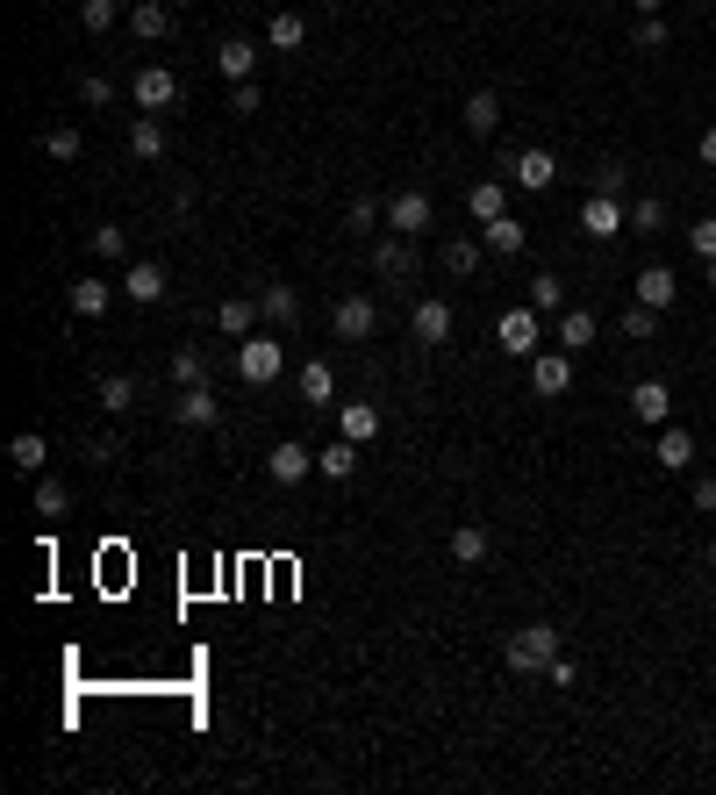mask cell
I'll list each match as a JSON object with an SVG mask.
<instances>
[{
    "instance_id": "6da1fadb",
    "label": "cell",
    "mask_w": 716,
    "mask_h": 795,
    "mask_svg": "<svg viewBox=\"0 0 716 795\" xmlns=\"http://www.w3.org/2000/svg\"><path fill=\"white\" fill-rule=\"evenodd\" d=\"M552 660H559V623H523V631H509V646H501V667H509V674H544Z\"/></svg>"
},
{
    "instance_id": "7a4b0ae2",
    "label": "cell",
    "mask_w": 716,
    "mask_h": 795,
    "mask_svg": "<svg viewBox=\"0 0 716 795\" xmlns=\"http://www.w3.org/2000/svg\"><path fill=\"white\" fill-rule=\"evenodd\" d=\"M280 365H287V351L272 330H258V338H237V373H243V388H272L280 380Z\"/></svg>"
},
{
    "instance_id": "3957f363",
    "label": "cell",
    "mask_w": 716,
    "mask_h": 795,
    "mask_svg": "<svg viewBox=\"0 0 716 795\" xmlns=\"http://www.w3.org/2000/svg\"><path fill=\"white\" fill-rule=\"evenodd\" d=\"M330 338H338V344L380 338V301H373V295H344L338 309H330Z\"/></svg>"
},
{
    "instance_id": "277c9868",
    "label": "cell",
    "mask_w": 716,
    "mask_h": 795,
    "mask_svg": "<svg viewBox=\"0 0 716 795\" xmlns=\"http://www.w3.org/2000/svg\"><path fill=\"white\" fill-rule=\"evenodd\" d=\"M623 229H631V208H623V194H588V202H581V237L609 244V237H623Z\"/></svg>"
},
{
    "instance_id": "5b68a950",
    "label": "cell",
    "mask_w": 716,
    "mask_h": 795,
    "mask_svg": "<svg viewBox=\"0 0 716 795\" xmlns=\"http://www.w3.org/2000/svg\"><path fill=\"white\" fill-rule=\"evenodd\" d=\"M387 229H394V237H423V229H437V202L423 187L394 194V202H387Z\"/></svg>"
},
{
    "instance_id": "8992f818",
    "label": "cell",
    "mask_w": 716,
    "mask_h": 795,
    "mask_svg": "<svg viewBox=\"0 0 716 795\" xmlns=\"http://www.w3.org/2000/svg\"><path fill=\"white\" fill-rule=\"evenodd\" d=\"M495 344L509 351V359H538V309H501V323H495Z\"/></svg>"
},
{
    "instance_id": "52a82bcc",
    "label": "cell",
    "mask_w": 716,
    "mask_h": 795,
    "mask_svg": "<svg viewBox=\"0 0 716 795\" xmlns=\"http://www.w3.org/2000/svg\"><path fill=\"white\" fill-rule=\"evenodd\" d=\"M129 101H136L144 115H165V109L179 101V80H173V65H144V72L129 80Z\"/></svg>"
},
{
    "instance_id": "ba28073f",
    "label": "cell",
    "mask_w": 716,
    "mask_h": 795,
    "mask_svg": "<svg viewBox=\"0 0 716 795\" xmlns=\"http://www.w3.org/2000/svg\"><path fill=\"white\" fill-rule=\"evenodd\" d=\"M408 330H416V344H452V301L445 295H423L416 309H408Z\"/></svg>"
},
{
    "instance_id": "9c48e42d",
    "label": "cell",
    "mask_w": 716,
    "mask_h": 795,
    "mask_svg": "<svg viewBox=\"0 0 716 795\" xmlns=\"http://www.w3.org/2000/svg\"><path fill=\"white\" fill-rule=\"evenodd\" d=\"M266 473H272V487H294V481H309V473H315V452L294 445V437H280V445L266 452Z\"/></svg>"
},
{
    "instance_id": "30bf717a",
    "label": "cell",
    "mask_w": 716,
    "mask_h": 795,
    "mask_svg": "<svg viewBox=\"0 0 716 795\" xmlns=\"http://www.w3.org/2000/svg\"><path fill=\"white\" fill-rule=\"evenodd\" d=\"M173 423H187V431H216V423H222V402H216V388H179V402H173Z\"/></svg>"
},
{
    "instance_id": "8fae6325",
    "label": "cell",
    "mask_w": 716,
    "mask_h": 795,
    "mask_svg": "<svg viewBox=\"0 0 716 795\" xmlns=\"http://www.w3.org/2000/svg\"><path fill=\"white\" fill-rule=\"evenodd\" d=\"M122 295H129L136 309H158V301H165V266H158V258H136V266L122 272Z\"/></svg>"
},
{
    "instance_id": "7c38bea8",
    "label": "cell",
    "mask_w": 716,
    "mask_h": 795,
    "mask_svg": "<svg viewBox=\"0 0 716 795\" xmlns=\"http://www.w3.org/2000/svg\"><path fill=\"white\" fill-rule=\"evenodd\" d=\"M631 416L652 423V431L674 423V388H666V380H637V388H631Z\"/></svg>"
},
{
    "instance_id": "4fadbf2b",
    "label": "cell",
    "mask_w": 716,
    "mask_h": 795,
    "mask_svg": "<svg viewBox=\"0 0 716 795\" xmlns=\"http://www.w3.org/2000/svg\"><path fill=\"white\" fill-rule=\"evenodd\" d=\"M509 179H516L523 194H544V187L559 179V158H552V151H516V158H509Z\"/></svg>"
},
{
    "instance_id": "5bb4252c",
    "label": "cell",
    "mask_w": 716,
    "mask_h": 795,
    "mask_svg": "<svg viewBox=\"0 0 716 795\" xmlns=\"http://www.w3.org/2000/svg\"><path fill=\"white\" fill-rule=\"evenodd\" d=\"M530 388L538 394H567L573 388V351H538V359H530Z\"/></svg>"
},
{
    "instance_id": "9a60e30c",
    "label": "cell",
    "mask_w": 716,
    "mask_h": 795,
    "mask_svg": "<svg viewBox=\"0 0 716 795\" xmlns=\"http://www.w3.org/2000/svg\"><path fill=\"white\" fill-rule=\"evenodd\" d=\"M258 316H266L272 330H294L301 323V295H294V287H280V280L258 287Z\"/></svg>"
},
{
    "instance_id": "2e32d148",
    "label": "cell",
    "mask_w": 716,
    "mask_h": 795,
    "mask_svg": "<svg viewBox=\"0 0 716 795\" xmlns=\"http://www.w3.org/2000/svg\"><path fill=\"white\" fill-rule=\"evenodd\" d=\"M408 244L416 237H380L373 244V272L380 280H408V272H416V251H408Z\"/></svg>"
},
{
    "instance_id": "e0dca14e",
    "label": "cell",
    "mask_w": 716,
    "mask_h": 795,
    "mask_svg": "<svg viewBox=\"0 0 716 795\" xmlns=\"http://www.w3.org/2000/svg\"><path fill=\"white\" fill-rule=\"evenodd\" d=\"M652 458H660L666 473H688V466H695V437L681 431V423H660V445H652Z\"/></svg>"
},
{
    "instance_id": "ac0fdd59",
    "label": "cell",
    "mask_w": 716,
    "mask_h": 795,
    "mask_svg": "<svg viewBox=\"0 0 716 795\" xmlns=\"http://www.w3.org/2000/svg\"><path fill=\"white\" fill-rule=\"evenodd\" d=\"M216 72H222V80H251V72H258V43L251 37H230V43H216Z\"/></svg>"
},
{
    "instance_id": "d6986e66",
    "label": "cell",
    "mask_w": 716,
    "mask_h": 795,
    "mask_svg": "<svg viewBox=\"0 0 716 795\" xmlns=\"http://www.w3.org/2000/svg\"><path fill=\"white\" fill-rule=\"evenodd\" d=\"M674 295H681V280H674V266H645L637 272V301H645V309H674Z\"/></svg>"
},
{
    "instance_id": "ffe728a7",
    "label": "cell",
    "mask_w": 716,
    "mask_h": 795,
    "mask_svg": "<svg viewBox=\"0 0 716 795\" xmlns=\"http://www.w3.org/2000/svg\"><path fill=\"white\" fill-rule=\"evenodd\" d=\"M251 323H258V295L216 301V330H222V338H251Z\"/></svg>"
},
{
    "instance_id": "44dd1931",
    "label": "cell",
    "mask_w": 716,
    "mask_h": 795,
    "mask_svg": "<svg viewBox=\"0 0 716 795\" xmlns=\"http://www.w3.org/2000/svg\"><path fill=\"white\" fill-rule=\"evenodd\" d=\"M480 244H487L495 258H516V251L530 244V229L516 223V216H495V223H480Z\"/></svg>"
},
{
    "instance_id": "7402d4cb",
    "label": "cell",
    "mask_w": 716,
    "mask_h": 795,
    "mask_svg": "<svg viewBox=\"0 0 716 795\" xmlns=\"http://www.w3.org/2000/svg\"><path fill=\"white\" fill-rule=\"evenodd\" d=\"M380 423H387V416H380L373 402H338V431L352 437V445H365V437H380Z\"/></svg>"
},
{
    "instance_id": "603a6c76",
    "label": "cell",
    "mask_w": 716,
    "mask_h": 795,
    "mask_svg": "<svg viewBox=\"0 0 716 795\" xmlns=\"http://www.w3.org/2000/svg\"><path fill=\"white\" fill-rule=\"evenodd\" d=\"M301 402H309V409H330V402H338V373H330V359H309V365H301Z\"/></svg>"
},
{
    "instance_id": "cb8c5ba5",
    "label": "cell",
    "mask_w": 716,
    "mask_h": 795,
    "mask_svg": "<svg viewBox=\"0 0 716 795\" xmlns=\"http://www.w3.org/2000/svg\"><path fill=\"white\" fill-rule=\"evenodd\" d=\"M43 458H51L43 431H14V445H8V466H14V473H29V481H37V473H43Z\"/></svg>"
},
{
    "instance_id": "d4e9b609",
    "label": "cell",
    "mask_w": 716,
    "mask_h": 795,
    "mask_svg": "<svg viewBox=\"0 0 716 795\" xmlns=\"http://www.w3.org/2000/svg\"><path fill=\"white\" fill-rule=\"evenodd\" d=\"M129 29H136L144 43L173 37V8H165V0H136V8H129Z\"/></svg>"
},
{
    "instance_id": "484cf974",
    "label": "cell",
    "mask_w": 716,
    "mask_h": 795,
    "mask_svg": "<svg viewBox=\"0 0 716 795\" xmlns=\"http://www.w3.org/2000/svg\"><path fill=\"white\" fill-rule=\"evenodd\" d=\"M466 130H474V136H495L501 130V94H495V86L466 94Z\"/></svg>"
},
{
    "instance_id": "4316f807",
    "label": "cell",
    "mask_w": 716,
    "mask_h": 795,
    "mask_svg": "<svg viewBox=\"0 0 716 795\" xmlns=\"http://www.w3.org/2000/svg\"><path fill=\"white\" fill-rule=\"evenodd\" d=\"M129 151H136V158H165V151H173L165 122H158V115H136V122H129Z\"/></svg>"
},
{
    "instance_id": "83f0119b",
    "label": "cell",
    "mask_w": 716,
    "mask_h": 795,
    "mask_svg": "<svg viewBox=\"0 0 716 795\" xmlns=\"http://www.w3.org/2000/svg\"><path fill=\"white\" fill-rule=\"evenodd\" d=\"M315 473H323V481H352V473H359V445H352V437L323 445V452H315Z\"/></svg>"
},
{
    "instance_id": "f1b7e54d",
    "label": "cell",
    "mask_w": 716,
    "mask_h": 795,
    "mask_svg": "<svg viewBox=\"0 0 716 795\" xmlns=\"http://www.w3.org/2000/svg\"><path fill=\"white\" fill-rule=\"evenodd\" d=\"M487 553H495V538H487V524H459V530H452V559H459V567H480Z\"/></svg>"
},
{
    "instance_id": "f546056e",
    "label": "cell",
    "mask_w": 716,
    "mask_h": 795,
    "mask_svg": "<svg viewBox=\"0 0 716 795\" xmlns=\"http://www.w3.org/2000/svg\"><path fill=\"white\" fill-rule=\"evenodd\" d=\"M266 43H272V51H301V43H309V22H301L294 8H280V14L266 22Z\"/></svg>"
},
{
    "instance_id": "4dcf8cb0",
    "label": "cell",
    "mask_w": 716,
    "mask_h": 795,
    "mask_svg": "<svg viewBox=\"0 0 716 795\" xmlns=\"http://www.w3.org/2000/svg\"><path fill=\"white\" fill-rule=\"evenodd\" d=\"M72 316H108V301H115V287L108 280H72Z\"/></svg>"
},
{
    "instance_id": "1f68e13d",
    "label": "cell",
    "mask_w": 716,
    "mask_h": 795,
    "mask_svg": "<svg viewBox=\"0 0 716 795\" xmlns=\"http://www.w3.org/2000/svg\"><path fill=\"white\" fill-rule=\"evenodd\" d=\"M588 344H595V316L567 309V316H559V351H588Z\"/></svg>"
},
{
    "instance_id": "d6a6232c",
    "label": "cell",
    "mask_w": 716,
    "mask_h": 795,
    "mask_svg": "<svg viewBox=\"0 0 716 795\" xmlns=\"http://www.w3.org/2000/svg\"><path fill=\"white\" fill-rule=\"evenodd\" d=\"M37 144H43V158H58V165H72V158H80V151H86V144H80V130H72V122H58V130H43Z\"/></svg>"
},
{
    "instance_id": "836d02e7",
    "label": "cell",
    "mask_w": 716,
    "mask_h": 795,
    "mask_svg": "<svg viewBox=\"0 0 716 795\" xmlns=\"http://www.w3.org/2000/svg\"><path fill=\"white\" fill-rule=\"evenodd\" d=\"M530 309L538 316H567V287H559V272H538V280H530Z\"/></svg>"
},
{
    "instance_id": "e575fe53",
    "label": "cell",
    "mask_w": 716,
    "mask_h": 795,
    "mask_svg": "<svg viewBox=\"0 0 716 795\" xmlns=\"http://www.w3.org/2000/svg\"><path fill=\"white\" fill-rule=\"evenodd\" d=\"M466 208H474V223H495V216H509V208H501V179H474V194H466Z\"/></svg>"
},
{
    "instance_id": "d590c367",
    "label": "cell",
    "mask_w": 716,
    "mask_h": 795,
    "mask_svg": "<svg viewBox=\"0 0 716 795\" xmlns=\"http://www.w3.org/2000/svg\"><path fill=\"white\" fill-rule=\"evenodd\" d=\"M480 251H487V244H474V237H445V272H459V280H466V272H480Z\"/></svg>"
},
{
    "instance_id": "8d00e7d4",
    "label": "cell",
    "mask_w": 716,
    "mask_h": 795,
    "mask_svg": "<svg viewBox=\"0 0 716 795\" xmlns=\"http://www.w3.org/2000/svg\"><path fill=\"white\" fill-rule=\"evenodd\" d=\"M86 251H94V258H122V251H129V229L94 223V229H86Z\"/></svg>"
},
{
    "instance_id": "74e56055",
    "label": "cell",
    "mask_w": 716,
    "mask_h": 795,
    "mask_svg": "<svg viewBox=\"0 0 716 795\" xmlns=\"http://www.w3.org/2000/svg\"><path fill=\"white\" fill-rule=\"evenodd\" d=\"M94 394H101V409H129V402H136V380H129V373H101Z\"/></svg>"
},
{
    "instance_id": "f35d334b",
    "label": "cell",
    "mask_w": 716,
    "mask_h": 795,
    "mask_svg": "<svg viewBox=\"0 0 716 795\" xmlns=\"http://www.w3.org/2000/svg\"><path fill=\"white\" fill-rule=\"evenodd\" d=\"M173 380H179V388H208V359H201V351H173Z\"/></svg>"
},
{
    "instance_id": "ab89813d",
    "label": "cell",
    "mask_w": 716,
    "mask_h": 795,
    "mask_svg": "<svg viewBox=\"0 0 716 795\" xmlns=\"http://www.w3.org/2000/svg\"><path fill=\"white\" fill-rule=\"evenodd\" d=\"M65 509H72L65 481H51V473H37V516H65Z\"/></svg>"
},
{
    "instance_id": "60d3db41",
    "label": "cell",
    "mask_w": 716,
    "mask_h": 795,
    "mask_svg": "<svg viewBox=\"0 0 716 795\" xmlns=\"http://www.w3.org/2000/svg\"><path fill=\"white\" fill-rule=\"evenodd\" d=\"M623 338H660V309H645V301H631V309H623Z\"/></svg>"
},
{
    "instance_id": "b9f144b4",
    "label": "cell",
    "mask_w": 716,
    "mask_h": 795,
    "mask_svg": "<svg viewBox=\"0 0 716 795\" xmlns=\"http://www.w3.org/2000/svg\"><path fill=\"white\" fill-rule=\"evenodd\" d=\"M631 229H637V237H660V229H666V202H652V194H645V202H631Z\"/></svg>"
},
{
    "instance_id": "7bdbcfd3",
    "label": "cell",
    "mask_w": 716,
    "mask_h": 795,
    "mask_svg": "<svg viewBox=\"0 0 716 795\" xmlns=\"http://www.w3.org/2000/svg\"><path fill=\"white\" fill-rule=\"evenodd\" d=\"M115 14H122V0H86V8H80V22L94 29V37H108V29H115Z\"/></svg>"
},
{
    "instance_id": "ee69618b",
    "label": "cell",
    "mask_w": 716,
    "mask_h": 795,
    "mask_svg": "<svg viewBox=\"0 0 716 795\" xmlns=\"http://www.w3.org/2000/svg\"><path fill=\"white\" fill-rule=\"evenodd\" d=\"M666 43H674V29L660 14H637V51H666Z\"/></svg>"
},
{
    "instance_id": "f6af8a7d",
    "label": "cell",
    "mask_w": 716,
    "mask_h": 795,
    "mask_svg": "<svg viewBox=\"0 0 716 795\" xmlns=\"http://www.w3.org/2000/svg\"><path fill=\"white\" fill-rule=\"evenodd\" d=\"M80 101H86V109H108V101H115V80H108V72H86V80H80Z\"/></svg>"
},
{
    "instance_id": "bcb514c9",
    "label": "cell",
    "mask_w": 716,
    "mask_h": 795,
    "mask_svg": "<svg viewBox=\"0 0 716 795\" xmlns=\"http://www.w3.org/2000/svg\"><path fill=\"white\" fill-rule=\"evenodd\" d=\"M688 251L703 258V266H709V258H716V216H703V223L688 229Z\"/></svg>"
},
{
    "instance_id": "7dc6e473",
    "label": "cell",
    "mask_w": 716,
    "mask_h": 795,
    "mask_svg": "<svg viewBox=\"0 0 716 795\" xmlns=\"http://www.w3.org/2000/svg\"><path fill=\"white\" fill-rule=\"evenodd\" d=\"M258 109H266V94H258L251 80H237L230 86V115H258Z\"/></svg>"
},
{
    "instance_id": "c3c4849f",
    "label": "cell",
    "mask_w": 716,
    "mask_h": 795,
    "mask_svg": "<svg viewBox=\"0 0 716 795\" xmlns=\"http://www.w3.org/2000/svg\"><path fill=\"white\" fill-rule=\"evenodd\" d=\"M623 179H631V173H623L616 158H609V165H595V194H623Z\"/></svg>"
},
{
    "instance_id": "681fc988",
    "label": "cell",
    "mask_w": 716,
    "mask_h": 795,
    "mask_svg": "<svg viewBox=\"0 0 716 795\" xmlns=\"http://www.w3.org/2000/svg\"><path fill=\"white\" fill-rule=\"evenodd\" d=\"M344 223H352V229H373V223H380V202H373V194H359V202H352V216H344Z\"/></svg>"
},
{
    "instance_id": "f907efd6",
    "label": "cell",
    "mask_w": 716,
    "mask_h": 795,
    "mask_svg": "<svg viewBox=\"0 0 716 795\" xmlns=\"http://www.w3.org/2000/svg\"><path fill=\"white\" fill-rule=\"evenodd\" d=\"M86 458H94V466H115L122 445H115V437H94V445H86Z\"/></svg>"
},
{
    "instance_id": "816d5d0a",
    "label": "cell",
    "mask_w": 716,
    "mask_h": 795,
    "mask_svg": "<svg viewBox=\"0 0 716 795\" xmlns=\"http://www.w3.org/2000/svg\"><path fill=\"white\" fill-rule=\"evenodd\" d=\"M695 509L716 516V473H703V481H695Z\"/></svg>"
},
{
    "instance_id": "f5cc1de1",
    "label": "cell",
    "mask_w": 716,
    "mask_h": 795,
    "mask_svg": "<svg viewBox=\"0 0 716 795\" xmlns=\"http://www.w3.org/2000/svg\"><path fill=\"white\" fill-rule=\"evenodd\" d=\"M544 681H552V688H573V660H567V652H559V660L544 667Z\"/></svg>"
},
{
    "instance_id": "db71d44e",
    "label": "cell",
    "mask_w": 716,
    "mask_h": 795,
    "mask_svg": "<svg viewBox=\"0 0 716 795\" xmlns=\"http://www.w3.org/2000/svg\"><path fill=\"white\" fill-rule=\"evenodd\" d=\"M703 165H716V122L703 130Z\"/></svg>"
},
{
    "instance_id": "11a10c76",
    "label": "cell",
    "mask_w": 716,
    "mask_h": 795,
    "mask_svg": "<svg viewBox=\"0 0 716 795\" xmlns=\"http://www.w3.org/2000/svg\"><path fill=\"white\" fill-rule=\"evenodd\" d=\"M631 8H637V14H666V0H631Z\"/></svg>"
},
{
    "instance_id": "9f6ffc18",
    "label": "cell",
    "mask_w": 716,
    "mask_h": 795,
    "mask_svg": "<svg viewBox=\"0 0 716 795\" xmlns=\"http://www.w3.org/2000/svg\"><path fill=\"white\" fill-rule=\"evenodd\" d=\"M703 272H709V287H716V258H709V266H703Z\"/></svg>"
},
{
    "instance_id": "6f0895ef",
    "label": "cell",
    "mask_w": 716,
    "mask_h": 795,
    "mask_svg": "<svg viewBox=\"0 0 716 795\" xmlns=\"http://www.w3.org/2000/svg\"><path fill=\"white\" fill-rule=\"evenodd\" d=\"M709 567H716V538H709Z\"/></svg>"
}]
</instances>
